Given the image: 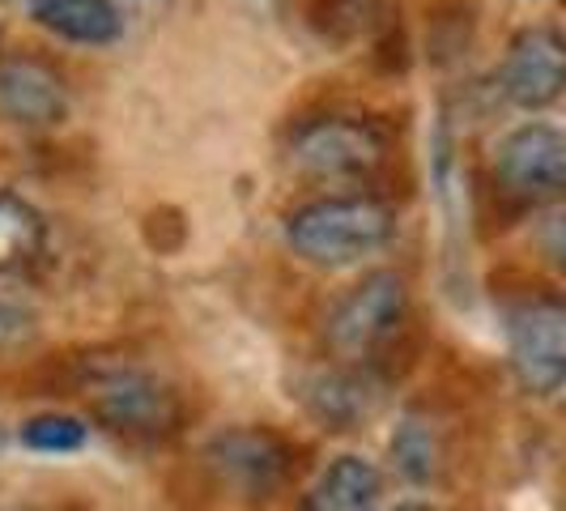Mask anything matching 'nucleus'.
<instances>
[{
	"label": "nucleus",
	"mask_w": 566,
	"mask_h": 511,
	"mask_svg": "<svg viewBox=\"0 0 566 511\" xmlns=\"http://www.w3.org/2000/svg\"><path fill=\"white\" fill-rule=\"evenodd\" d=\"M43 252V218L22 197L0 192V278L30 269Z\"/></svg>",
	"instance_id": "obj_13"
},
{
	"label": "nucleus",
	"mask_w": 566,
	"mask_h": 511,
	"mask_svg": "<svg viewBox=\"0 0 566 511\" xmlns=\"http://www.w3.org/2000/svg\"><path fill=\"white\" fill-rule=\"evenodd\" d=\"M209 465L230 490H239L248 499H264L290 478V448L273 430L234 426L209 444Z\"/></svg>",
	"instance_id": "obj_8"
},
{
	"label": "nucleus",
	"mask_w": 566,
	"mask_h": 511,
	"mask_svg": "<svg viewBox=\"0 0 566 511\" xmlns=\"http://www.w3.org/2000/svg\"><path fill=\"white\" fill-rule=\"evenodd\" d=\"M541 248L549 252V260H554V264H563V269H566V209L541 222Z\"/></svg>",
	"instance_id": "obj_17"
},
{
	"label": "nucleus",
	"mask_w": 566,
	"mask_h": 511,
	"mask_svg": "<svg viewBox=\"0 0 566 511\" xmlns=\"http://www.w3.org/2000/svg\"><path fill=\"white\" fill-rule=\"evenodd\" d=\"M0 448H4V430H0Z\"/></svg>",
	"instance_id": "obj_19"
},
{
	"label": "nucleus",
	"mask_w": 566,
	"mask_h": 511,
	"mask_svg": "<svg viewBox=\"0 0 566 511\" xmlns=\"http://www.w3.org/2000/svg\"><path fill=\"white\" fill-rule=\"evenodd\" d=\"M499 188L528 205L566 200V128L524 124L503 137L494 154Z\"/></svg>",
	"instance_id": "obj_5"
},
{
	"label": "nucleus",
	"mask_w": 566,
	"mask_h": 511,
	"mask_svg": "<svg viewBox=\"0 0 566 511\" xmlns=\"http://www.w3.org/2000/svg\"><path fill=\"white\" fill-rule=\"evenodd\" d=\"M94 414L107 423V430L128 439H163L175 426V397L163 379L149 371L115 367L103 371L94 384Z\"/></svg>",
	"instance_id": "obj_7"
},
{
	"label": "nucleus",
	"mask_w": 566,
	"mask_h": 511,
	"mask_svg": "<svg viewBox=\"0 0 566 511\" xmlns=\"http://www.w3.org/2000/svg\"><path fill=\"white\" fill-rule=\"evenodd\" d=\"M511 371L524 393L549 397L566 388V299H524L507 315Z\"/></svg>",
	"instance_id": "obj_4"
},
{
	"label": "nucleus",
	"mask_w": 566,
	"mask_h": 511,
	"mask_svg": "<svg viewBox=\"0 0 566 511\" xmlns=\"http://www.w3.org/2000/svg\"><path fill=\"white\" fill-rule=\"evenodd\" d=\"M307 400H312L319 423H328L333 430H354L375 409L379 393H375V379L367 375V367L337 363L333 371L315 375Z\"/></svg>",
	"instance_id": "obj_11"
},
{
	"label": "nucleus",
	"mask_w": 566,
	"mask_h": 511,
	"mask_svg": "<svg viewBox=\"0 0 566 511\" xmlns=\"http://www.w3.org/2000/svg\"><path fill=\"white\" fill-rule=\"evenodd\" d=\"M30 333H34L30 312H22V307H18V303H9V299H0V350H4V345L27 341Z\"/></svg>",
	"instance_id": "obj_16"
},
{
	"label": "nucleus",
	"mask_w": 566,
	"mask_h": 511,
	"mask_svg": "<svg viewBox=\"0 0 566 511\" xmlns=\"http://www.w3.org/2000/svg\"><path fill=\"white\" fill-rule=\"evenodd\" d=\"M22 444L34 452H77L85 444V426L64 414H43L22 426Z\"/></svg>",
	"instance_id": "obj_14"
},
{
	"label": "nucleus",
	"mask_w": 566,
	"mask_h": 511,
	"mask_svg": "<svg viewBox=\"0 0 566 511\" xmlns=\"http://www.w3.org/2000/svg\"><path fill=\"white\" fill-rule=\"evenodd\" d=\"M392 209L375 197H324L290 218V248L319 269H349L388 248Z\"/></svg>",
	"instance_id": "obj_1"
},
{
	"label": "nucleus",
	"mask_w": 566,
	"mask_h": 511,
	"mask_svg": "<svg viewBox=\"0 0 566 511\" xmlns=\"http://www.w3.org/2000/svg\"><path fill=\"white\" fill-rule=\"evenodd\" d=\"M18 4H34V0H18Z\"/></svg>",
	"instance_id": "obj_20"
},
{
	"label": "nucleus",
	"mask_w": 566,
	"mask_h": 511,
	"mask_svg": "<svg viewBox=\"0 0 566 511\" xmlns=\"http://www.w3.org/2000/svg\"><path fill=\"white\" fill-rule=\"evenodd\" d=\"M405 312H409V294L397 273H370L328 315L333 358L349 367H367L370 358H379L392 345L405 324Z\"/></svg>",
	"instance_id": "obj_2"
},
{
	"label": "nucleus",
	"mask_w": 566,
	"mask_h": 511,
	"mask_svg": "<svg viewBox=\"0 0 566 511\" xmlns=\"http://www.w3.org/2000/svg\"><path fill=\"white\" fill-rule=\"evenodd\" d=\"M30 18L48 34H56L64 43H85V48H107L124 30L112 0H34Z\"/></svg>",
	"instance_id": "obj_10"
},
{
	"label": "nucleus",
	"mask_w": 566,
	"mask_h": 511,
	"mask_svg": "<svg viewBox=\"0 0 566 511\" xmlns=\"http://www.w3.org/2000/svg\"><path fill=\"white\" fill-rule=\"evenodd\" d=\"M379 469L363 456H337L319 478L303 511H370L379 503Z\"/></svg>",
	"instance_id": "obj_12"
},
{
	"label": "nucleus",
	"mask_w": 566,
	"mask_h": 511,
	"mask_svg": "<svg viewBox=\"0 0 566 511\" xmlns=\"http://www.w3.org/2000/svg\"><path fill=\"white\" fill-rule=\"evenodd\" d=\"M392 511H430V508H422V503H400V508H392Z\"/></svg>",
	"instance_id": "obj_18"
},
{
	"label": "nucleus",
	"mask_w": 566,
	"mask_h": 511,
	"mask_svg": "<svg viewBox=\"0 0 566 511\" xmlns=\"http://www.w3.org/2000/svg\"><path fill=\"white\" fill-rule=\"evenodd\" d=\"M4 511H22V508H4Z\"/></svg>",
	"instance_id": "obj_21"
},
{
	"label": "nucleus",
	"mask_w": 566,
	"mask_h": 511,
	"mask_svg": "<svg viewBox=\"0 0 566 511\" xmlns=\"http://www.w3.org/2000/svg\"><path fill=\"white\" fill-rule=\"evenodd\" d=\"M392 460L409 482H426L430 469H434V444H430V430L422 423H400L392 435Z\"/></svg>",
	"instance_id": "obj_15"
},
{
	"label": "nucleus",
	"mask_w": 566,
	"mask_h": 511,
	"mask_svg": "<svg viewBox=\"0 0 566 511\" xmlns=\"http://www.w3.org/2000/svg\"><path fill=\"white\" fill-rule=\"evenodd\" d=\"M388 158V137L367 124V119H315L307 124L294 145H290V163L303 179L315 184H358L370 179Z\"/></svg>",
	"instance_id": "obj_3"
},
{
	"label": "nucleus",
	"mask_w": 566,
	"mask_h": 511,
	"mask_svg": "<svg viewBox=\"0 0 566 511\" xmlns=\"http://www.w3.org/2000/svg\"><path fill=\"white\" fill-rule=\"evenodd\" d=\"M0 112L22 128H56L69 115V94L48 64L0 60Z\"/></svg>",
	"instance_id": "obj_9"
},
{
	"label": "nucleus",
	"mask_w": 566,
	"mask_h": 511,
	"mask_svg": "<svg viewBox=\"0 0 566 511\" xmlns=\"http://www.w3.org/2000/svg\"><path fill=\"white\" fill-rule=\"evenodd\" d=\"M499 90L503 98L541 112L558 103L566 90V34L554 27H524L507 43V56L499 64Z\"/></svg>",
	"instance_id": "obj_6"
}]
</instances>
